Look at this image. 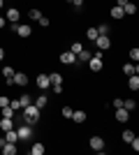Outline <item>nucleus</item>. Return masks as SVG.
<instances>
[{
    "label": "nucleus",
    "mask_w": 139,
    "mask_h": 155,
    "mask_svg": "<svg viewBox=\"0 0 139 155\" xmlns=\"http://www.w3.org/2000/svg\"><path fill=\"white\" fill-rule=\"evenodd\" d=\"M86 111H72V120L74 123H86Z\"/></svg>",
    "instance_id": "obj_17"
},
{
    "label": "nucleus",
    "mask_w": 139,
    "mask_h": 155,
    "mask_svg": "<svg viewBox=\"0 0 139 155\" xmlns=\"http://www.w3.org/2000/svg\"><path fill=\"white\" fill-rule=\"evenodd\" d=\"M123 12H125V16H130V14H134V12H137V5L127 2V5H123Z\"/></svg>",
    "instance_id": "obj_22"
},
{
    "label": "nucleus",
    "mask_w": 139,
    "mask_h": 155,
    "mask_svg": "<svg viewBox=\"0 0 139 155\" xmlns=\"http://www.w3.org/2000/svg\"><path fill=\"white\" fill-rule=\"evenodd\" d=\"M111 19H125L123 7H118V5H114V7H111Z\"/></svg>",
    "instance_id": "obj_18"
},
{
    "label": "nucleus",
    "mask_w": 139,
    "mask_h": 155,
    "mask_svg": "<svg viewBox=\"0 0 139 155\" xmlns=\"http://www.w3.org/2000/svg\"><path fill=\"white\" fill-rule=\"evenodd\" d=\"M70 5H74V7H77V9H81V5H84V0H72Z\"/></svg>",
    "instance_id": "obj_40"
},
{
    "label": "nucleus",
    "mask_w": 139,
    "mask_h": 155,
    "mask_svg": "<svg viewBox=\"0 0 139 155\" xmlns=\"http://www.w3.org/2000/svg\"><path fill=\"white\" fill-rule=\"evenodd\" d=\"M86 37L95 42V37H98V28H88V30H86Z\"/></svg>",
    "instance_id": "obj_28"
},
{
    "label": "nucleus",
    "mask_w": 139,
    "mask_h": 155,
    "mask_svg": "<svg viewBox=\"0 0 139 155\" xmlns=\"http://www.w3.org/2000/svg\"><path fill=\"white\" fill-rule=\"evenodd\" d=\"M37 86H40V91L44 93L46 88H51V81H49V74H37Z\"/></svg>",
    "instance_id": "obj_10"
},
{
    "label": "nucleus",
    "mask_w": 139,
    "mask_h": 155,
    "mask_svg": "<svg viewBox=\"0 0 139 155\" xmlns=\"http://www.w3.org/2000/svg\"><path fill=\"white\" fill-rule=\"evenodd\" d=\"M91 56H93L91 51H86V49H81V51L77 53V60H81V63H88V60H91Z\"/></svg>",
    "instance_id": "obj_21"
},
{
    "label": "nucleus",
    "mask_w": 139,
    "mask_h": 155,
    "mask_svg": "<svg viewBox=\"0 0 139 155\" xmlns=\"http://www.w3.org/2000/svg\"><path fill=\"white\" fill-rule=\"evenodd\" d=\"M46 104H49V97H46L44 93H42V95L37 97V100H35V107H37V109H44Z\"/></svg>",
    "instance_id": "obj_20"
},
{
    "label": "nucleus",
    "mask_w": 139,
    "mask_h": 155,
    "mask_svg": "<svg viewBox=\"0 0 139 155\" xmlns=\"http://www.w3.org/2000/svg\"><path fill=\"white\" fill-rule=\"evenodd\" d=\"M0 28H5V16H0Z\"/></svg>",
    "instance_id": "obj_43"
},
{
    "label": "nucleus",
    "mask_w": 139,
    "mask_h": 155,
    "mask_svg": "<svg viewBox=\"0 0 139 155\" xmlns=\"http://www.w3.org/2000/svg\"><path fill=\"white\" fill-rule=\"evenodd\" d=\"M5 58V49H2V46H0V60Z\"/></svg>",
    "instance_id": "obj_42"
},
{
    "label": "nucleus",
    "mask_w": 139,
    "mask_h": 155,
    "mask_svg": "<svg viewBox=\"0 0 139 155\" xmlns=\"http://www.w3.org/2000/svg\"><path fill=\"white\" fill-rule=\"evenodd\" d=\"M127 88H130V91H139V77H137V74H132V77H130V79H127Z\"/></svg>",
    "instance_id": "obj_16"
},
{
    "label": "nucleus",
    "mask_w": 139,
    "mask_h": 155,
    "mask_svg": "<svg viewBox=\"0 0 139 155\" xmlns=\"http://www.w3.org/2000/svg\"><path fill=\"white\" fill-rule=\"evenodd\" d=\"M9 107H12L14 111H19L21 109V102H19V100H9Z\"/></svg>",
    "instance_id": "obj_35"
},
{
    "label": "nucleus",
    "mask_w": 139,
    "mask_h": 155,
    "mask_svg": "<svg viewBox=\"0 0 139 155\" xmlns=\"http://www.w3.org/2000/svg\"><path fill=\"white\" fill-rule=\"evenodd\" d=\"M91 148L102 153V150H104V139H102V137H91Z\"/></svg>",
    "instance_id": "obj_9"
},
{
    "label": "nucleus",
    "mask_w": 139,
    "mask_h": 155,
    "mask_svg": "<svg viewBox=\"0 0 139 155\" xmlns=\"http://www.w3.org/2000/svg\"><path fill=\"white\" fill-rule=\"evenodd\" d=\"M33 125H21L19 130H16V134H19V139H23V141H26V139H30V137H33Z\"/></svg>",
    "instance_id": "obj_6"
},
{
    "label": "nucleus",
    "mask_w": 139,
    "mask_h": 155,
    "mask_svg": "<svg viewBox=\"0 0 139 155\" xmlns=\"http://www.w3.org/2000/svg\"><path fill=\"white\" fill-rule=\"evenodd\" d=\"M118 107H123V100H121V97H116V100H114V109H118Z\"/></svg>",
    "instance_id": "obj_39"
},
{
    "label": "nucleus",
    "mask_w": 139,
    "mask_h": 155,
    "mask_svg": "<svg viewBox=\"0 0 139 155\" xmlns=\"http://www.w3.org/2000/svg\"><path fill=\"white\" fill-rule=\"evenodd\" d=\"M12 81H14V86H21V88H26V86H28V74H23V72H14Z\"/></svg>",
    "instance_id": "obj_8"
},
{
    "label": "nucleus",
    "mask_w": 139,
    "mask_h": 155,
    "mask_svg": "<svg viewBox=\"0 0 139 155\" xmlns=\"http://www.w3.org/2000/svg\"><path fill=\"white\" fill-rule=\"evenodd\" d=\"M130 58H132L134 63H139V49H137V46H134L132 51H130Z\"/></svg>",
    "instance_id": "obj_34"
},
{
    "label": "nucleus",
    "mask_w": 139,
    "mask_h": 155,
    "mask_svg": "<svg viewBox=\"0 0 139 155\" xmlns=\"http://www.w3.org/2000/svg\"><path fill=\"white\" fill-rule=\"evenodd\" d=\"M2 5H5V0H0V7H2Z\"/></svg>",
    "instance_id": "obj_44"
},
{
    "label": "nucleus",
    "mask_w": 139,
    "mask_h": 155,
    "mask_svg": "<svg viewBox=\"0 0 139 155\" xmlns=\"http://www.w3.org/2000/svg\"><path fill=\"white\" fill-rule=\"evenodd\" d=\"M98 35H109V26H107V23H102V26L98 28Z\"/></svg>",
    "instance_id": "obj_33"
},
{
    "label": "nucleus",
    "mask_w": 139,
    "mask_h": 155,
    "mask_svg": "<svg viewBox=\"0 0 139 155\" xmlns=\"http://www.w3.org/2000/svg\"><path fill=\"white\" fill-rule=\"evenodd\" d=\"M7 104H9V97H7V95H0V109L7 107Z\"/></svg>",
    "instance_id": "obj_36"
},
{
    "label": "nucleus",
    "mask_w": 139,
    "mask_h": 155,
    "mask_svg": "<svg viewBox=\"0 0 139 155\" xmlns=\"http://www.w3.org/2000/svg\"><path fill=\"white\" fill-rule=\"evenodd\" d=\"M81 49H84V46H81V44H79V42H72V46H70V51H72V53H74V56H77V53H79V51H81Z\"/></svg>",
    "instance_id": "obj_31"
},
{
    "label": "nucleus",
    "mask_w": 139,
    "mask_h": 155,
    "mask_svg": "<svg viewBox=\"0 0 139 155\" xmlns=\"http://www.w3.org/2000/svg\"><path fill=\"white\" fill-rule=\"evenodd\" d=\"M49 81H51V88H53V93H63V77H60L58 72H51L49 74Z\"/></svg>",
    "instance_id": "obj_2"
},
{
    "label": "nucleus",
    "mask_w": 139,
    "mask_h": 155,
    "mask_svg": "<svg viewBox=\"0 0 139 155\" xmlns=\"http://www.w3.org/2000/svg\"><path fill=\"white\" fill-rule=\"evenodd\" d=\"M28 16H30L33 21H40V19H42V12H40V9H30V12H28Z\"/></svg>",
    "instance_id": "obj_26"
},
{
    "label": "nucleus",
    "mask_w": 139,
    "mask_h": 155,
    "mask_svg": "<svg viewBox=\"0 0 139 155\" xmlns=\"http://www.w3.org/2000/svg\"><path fill=\"white\" fill-rule=\"evenodd\" d=\"M95 44H98L100 51H107V49L111 46V39L107 37V35H98V37H95Z\"/></svg>",
    "instance_id": "obj_7"
},
{
    "label": "nucleus",
    "mask_w": 139,
    "mask_h": 155,
    "mask_svg": "<svg viewBox=\"0 0 139 155\" xmlns=\"http://www.w3.org/2000/svg\"><path fill=\"white\" fill-rule=\"evenodd\" d=\"M132 137H134V132H132V130H125V132H123V141H127V143H130V141H132Z\"/></svg>",
    "instance_id": "obj_30"
},
{
    "label": "nucleus",
    "mask_w": 139,
    "mask_h": 155,
    "mask_svg": "<svg viewBox=\"0 0 139 155\" xmlns=\"http://www.w3.org/2000/svg\"><path fill=\"white\" fill-rule=\"evenodd\" d=\"M5 141H12V143H16V141H19V134H16V130H7V132H5Z\"/></svg>",
    "instance_id": "obj_19"
},
{
    "label": "nucleus",
    "mask_w": 139,
    "mask_h": 155,
    "mask_svg": "<svg viewBox=\"0 0 139 155\" xmlns=\"http://www.w3.org/2000/svg\"><path fill=\"white\" fill-rule=\"evenodd\" d=\"M19 102H21V109H23V107H28V104L33 102V100H30V95H26V93H23V95L19 97Z\"/></svg>",
    "instance_id": "obj_25"
},
{
    "label": "nucleus",
    "mask_w": 139,
    "mask_h": 155,
    "mask_svg": "<svg viewBox=\"0 0 139 155\" xmlns=\"http://www.w3.org/2000/svg\"><path fill=\"white\" fill-rule=\"evenodd\" d=\"M0 74H2V77H5V79H12V77H14V67H9V65H5V70L0 72Z\"/></svg>",
    "instance_id": "obj_23"
},
{
    "label": "nucleus",
    "mask_w": 139,
    "mask_h": 155,
    "mask_svg": "<svg viewBox=\"0 0 139 155\" xmlns=\"http://www.w3.org/2000/svg\"><path fill=\"white\" fill-rule=\"evenodd\" d=\"M88 65H91V70L93 72H100V70H102V67H104V63H102V53H93V56H91V60H88Z\"/></svg>",
    "instance_id": "obj_3"
},
{
    "label": "nucleus",
    "mask_w": 139,
    "mask_h": 155,
    "mask_svg": "<svg viewBox=\"0 0 139 155\" xmlns=\"http://www.w3.org/2000/svg\"><path fill=\"white\" fill-rule=\"evenodd\" d=\"M37 23H40V26H42V28H46V26H49V19H46L44 14H42V19H40V21H37Z\"/></svg>",
    "instance_id": "obj_38"
},
{
    "label": "nucleus",
    "mask_w": 139,
    "mask_h": 155,
    "mask_svg": "<svg viewBox=\"0 0 139 155\" xmlns=\"http://www.w3.org/2000/svg\"><path fill=\"white\" fill-rule=\"evenodd\" d=\"M60 63H63V65H74V63H77V56H74L72 51H63V53H60Z\"/></svg>",
    "instance_id": "obj_11"
},
{
    "label": "nucleus",
    "mask_w": 139,
    "mask_h": 155,
    "mask_svg": "<svg viewBox=\"0 0 139 155\" xmlns=\"http://www.w3.org/2000/svg\"><path fill=\"white\" fill-rule=\"evenodd\" d=\"M0 150L5 155H16V143H12V141H5V137L0 139Z\"/></svg>",
    "instance_id": "obj_5"
},
{
    "label": "nucleus",
    "mask_w": 139,
    "mask_h": 155,
    "mask_svg": "<svg viewBox=\"0 0 139 155\" xmlns=\"http://www.w3.org/2000/svg\"><path fill=\"white\" fill-rule=\"evenodd\" d=\"M123 72H125V74H127V77H132V74H139V65L137 63H127V65H123Z\"/></svg>",
    "instance_id": "obj_14"
},
{
    "label": "nucleus",
    "mask_w": 139,
    "mask_h": 155,
    "mask_svg": "<svg viewBox=\"0 0 139 155\" xmlns=\"http://www.w3.org/2000/svg\"><path fill=\"white\" fill-rule=\"evenodd\" d=\"M130 148L139 150V139H137V137H132V141H130Z\"/></svg>",
    "instance_id": "obj_37"
},
{
    "label": "nucleus",
    "mask_w": 139,
    "mask_h": 155,
    "mask_svg": "<svg viewBox=\"0 0 139 155\" xmlns=\"http://www.w3.org/2000/svg\"><path fill=\"white\" fill-rule=\"evenodd\" d=\"M127 2H130V0H116V5H118V7H123V5H127Z\"/></svg>",
    "instance_id": "obj_41"
},
{
    "label": "nucleus",
    "mask_w": 139,
    "mask_h": 155,
    "mask_svg": "<svg viewBox=\"0 0 139 155\" xmlns=\"http://www.w3.org/2000/svg\"><path fill=\"white\" fill-rule=\"evenodd\" d=\"M30 153H33V155H42V153H44V146H42V143H35L33 148H30Z\"/></svg>",
    "instance_id": "obj_27"
},
{
    "label": "nucleus",
    "mask_w": 139,
    "mask_h": 155,
    "mask_svg": "<svg viewBox=\"0 0 139 155\" xmlns=\"http://www.w3.org/2000/svg\"><path fill=\"white\" fill-rule=\"evenodd\" d=\"M127 118H130V111H127L125 107H118V109H116V120H118V123H127Z\"/></svg>",
    "instance_id": "obj_12"
},
{
    "label": "nucleus",
    "mask_w": 139,
    "mask_h": 155,
    "mask_svg": "<svg viewBox=\"0 0 139 155\" xmlns=\"http://www.w3.org/2000/svg\"><path fill=\"white\" fill-rule=\"evenodd\" d=\"M12 127H14V118H7V116L0 118V130H5V132H7V130H12Z\"/></svg>",
    "instance_id": "obj_15"
},
{
    "label": "nucleus",
    "mask_w": 139,
    "mask_h": 155,
    "mask_svg": "<svg viewBox=\"0 0 139 155\" xmlns=\"http://www.w3.org/2000/svg\"><path fill=\"white\" fill-rule=\"evenodd\" d=\"M19 19H21V12L16 9V7L7 9V21H9V23H19Z\"/></svg>",
    "instance_id": "obj_13"
},
{
    "label": "nucleus",
    "mask_w": 139,
    "mask_h": 155,
    "mask_svg": "<svg viewBox=\"0 0 139 155\" xmlns=\"http://www.w3.org/2000/svg\"><path fill=\"white\" fill-rule=\"evenodd\" d=\"M72 107H63V111H60V114H63V116H65V118H72Z\"/></svg>",
    "instance_id": "obj_32"
},
{
    "label": "nucleus",
    "mask_w": 139,
    "mask_h": 155,
    "mask_svg": "<svg viewBox=\"0 0 139 155\" xmlns=\"http://www.w3.org/2000/svg\"><path fill=\"white\" fill-rule=\"evenodd\" d=\"M14 32H16L19 37H30V35H33V28L28 26V23H16V26H14Z\"/></svg>",
    "instance_id": "obj_4"
},
{
    "label": "nucleus",
    "mask_w": 139,
    "mask_h": 155,
    "mask_svg": "<svg viewBox=\"0 0 139 155\" xmlns=\"http://www.w3.org/2000/svg\"><path fill=\"white\" fill-rule=\"evenodd\" d=\"M123 107H125L127 111H134L137 109V102H134V100H123Z\"/></svg>",
    "instance_id": "obj_24"
},
{
    "label": "nucleus",
    "mask_w": 139,
    "mask_h": 155,
    "mask_svg": "<svg viewBox=\"0 0 139 155\" xmlns=\"http://www.w3.org/2000/svg\"><path fill=\"white\" fill-rule=\"evenodd\" d=\"M2 116H7V118H14V109L7 104V107H2Z\"/></svg>",
    "instance_id": "obj_29"
},
{
    "label": "nucleus",
    "mask_w": 139,
    "mask_h": 155,
    "mask_svg": "<svg viewBox=\"0 0 139 155\" xmlns=\"http://www.w3.org/2000/svg\"><path fill=\"white\" fill-rule=\"evenodd\" d=\"M40 111L42 109H37L33 102L28 104V107H23V118H26V123L28 125H35L37 120H40Z\"/></svg>",
    "instance_id": "obj_1"
}]
</instances>
